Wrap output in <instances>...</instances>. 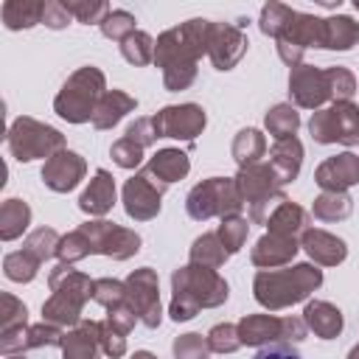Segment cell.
Segmentation results:
<instances>
[{
    "label": "cell",
    "instance_id": "obj_18",
    "mask_svg": "<svg viewBox=\"0 0 359 359\" xmlns=\"http://www.w3.org/2000/svg\"><path fill=\"white\" fill-rule=\"evenodd\" d=\"M84 174H87V160L73 149H65V151L53 154L42 165V182L53 194H70L84 180Z\"/></svg>",
    "mask_w": 359,
    "mask_h": 359
},
{
    "label": "cell",
    "instance_id": "obj_39",
    "mask_svg": "<svg viewBox=\"0 0 359 359\" xmlns=\"http://www.w3.org/2000/svg\"><path fill=\"white\" fill-rule=\"evenodd\" d=\"M39 261L31 255V252H25V250H17V252H8L6 258H3V275L8 278V280H14V283H31L36 275H39Z\"/></svg>",
    "mask_w": 359,
    "mask_h": 359
},
{
    "label": "cell",
    "instance_id": "obj_2",
    "mask_svg": "<svg viewBox=\"0 0 359 359\" xmlns=\"http://www.w3.org/2000/svg\"><path fill=\"white\" fill-rule=\"evenodd\" d=\"M227 297H230V286L216 269L188 261L171 272L168 317L174 323H188L202 309H219L222 303H227Z\"/></svg>",
    "mask_w": 359,
    "mask_h": 359
},
{
    "label": "cell",
    "instance_id": "obj_34",
    "mask_svg": "<svg viewBox=\"0 0 359 359\" xmlns=\"http://www.w3.org/2000/svg\"><path fill=\"white\" fill-rule=\"evenodd\" d=\"M353 213V199L351 194H331L323 191L311 202V216L317 222H345Z\"/></svg>",
    "mask_w": 359,
    "mask_h": 359
},
{
    "label": "cell",
    "instance_id": "obj_54",
    "mask_svg": "<svg viewBox=\"0 0 359 359\" xmlns=\"http://www.w3.org/2000/svg\"><path fill=\"white\" fill-rule=\"evenodd\" d=\"M104 323H109L115 331H121V334H126V337H129V331H132V328H135V323H140V320H137V314H135V311H132V309L123 303V306L109 309Z\"/></svg>",
    "mask_w": 359,
    "mask_h": 359
},
{
    "label": "cell",
    "instance_id": "obj_38",
    "mask_svg": "<svg viewBox=\"0 0 359 359\" xmlns=\"http://www.w3.org/2000/svg\"><path fill=\"white\" fill-rule=\"evenodd\" d=\"M59 241H62V236H59L53 227H36V230H31V233L25 236L22 250H25V252H31L39 264H45V261L56 258Z\"/></svg>",
    "mask_w": 359,
    "mask_h": 359
},
{
    "label": "cell",
    "instance_id": "obj_28",
    "mask_svg": "<svg viewBox=\"0 0 359 359\" xmlns=\"http://www.w3.org/2000/svg\"><path fill=\"white\" fill-rule=\"evenodd\" d=\"M359 45V22L351 14L323 17V50H353Z\"/></svg>",
    "mask_w": 359,
    "mask_h": 359
},
{
    "label": "cell",
    "instance_id": "obj_42",
    "mask_svg": "<svg viewBox=\"0 0 359 359\" xmlns=\"http://www.w3.org/2000/svg\"><path fill=\"white\" fill-rule=\"evenodd\" d=\"M219 238H222V244H224V250L230 252V255H236L244 244H247V236H250V222L244 219V216H227V219H222V224H219Z\"/></svg>",
    "mask_w": 359,
    "mask_h": 359
},
{
    "label": "cell",
    "instance_id": "obj_48",
    "mask_svg": "<svg viewBox=\"0 0 359 359\" xmlns=\"http://www.w3.org/2000/svg\"><path fill=\"white\" fill-rule=\"evenodd\" d=\"M146 149L143 146H137L135 140H129L126 135L123 137H118L112 146H109V157H112V163L115 165H121V168H126V171H135V168H140V163H143V154Z\"/></svg>",
    "mask_w": 359,
    "mask_h": 359
},
{
    "label": "cell",
    "instance_id": "obj_23",
    "mask_svg": "<svg viewBox=\"0 0 359 359\" xmlns=\"http://www.w3.org/2000/svg\"><path fill=\"white\" fill-rule=\"evenodd\" d=\"M101 323L81 320L76 328L65 331L62 339V359H101Z\"/></svg>",
    "mask_w": 359,
    "mask_h": 359
},
{
    "label": "cell",
    "instance_id": "obj_40",
    "mask_svg": "<svg viewBox=\"0 0 359 359\" xmlns=\"http://www.w3.org/2000/svg\"><path fill=\"white\" fill-rule=\"evenodd\" d=\"M62 3L70 11V17L81 25H101L112 11L107 0H62Z\"/></svg>",
    "mask_w": 359,
    "mask_h": 359
},
{
    "label": "cell",
    "instance_id": "obj_37",
    "mask_svg": "<svg viewBox=\"0 0 359 359\" xmlns=\"http://www.w3.org/2000/svg\"><path fill=\"white\" fill-rule=\"evenodd\" d=\"M121 56H123L129 65H135V67L151 65V62H154V36L137 28L135 34H129V36L121 42Z\"/></svg>",
    "mask_w": 359,
    "mask_h": 359
},
{
    "label": "cell",
    "instance_id": "obj_25",
    "mask_svg": "<svg viewBox=\"0 0 359 359\" xmlns=\"http://www.w3.org/2000/svg\"><path fill=\"white\" fill-rule=\"evenodd\" d=\"M300 317H303L306 328L320 339H337L345 328L342 311L328 300H306V309Z\"/></svg>",
    "mask_w": 359,
    "mask_h": 359
},
{
    "label": "cell",
    "instance_id": "obj_9",
    "mask_svg": "<svg viewBox=\"0 0 359 359\" xmlns=\"http://www.w3.org/2000/svg\"><path fill=\"white\" fill-rule=\"evenodd\" d=\"M238 337L241 345L247 348H264V345H275V342H289L297 345L306 339L309 328L303 323V317H275V314H244L238 323Z\"/></svg>",
    "mask_w": 359,
    "mask_h": 359
},
{
    "label": "cell",
    "instance_id": "obj_29",
    "mask_svg": "<svg viewBox=\"0 0 359 359\" xmlns=\"http://www.w3.org/2000/svg\"><path fill=\"white\" fill-rule=\"evenodd\" d=\"M266 230H269V233H280V236L300 238V236L309 230V210L300 208V205L292 202V199H283V202L269 213Z\"/></svg>",
    "mask_w": 359,
    "mask_h": 359
},
{
    "label": "cell",
    "instance_id": "obj_26",
    "mask_svg": "<svg viewBox=\"0 0 359 359\" xmlns=\"http://www.w3.org/2000/svg\"><path fill=\"white\" fill-rule=\"evenodd\" d=\"M137 109V98L135 95H129L126 90H107L104 95H101V101H98V107H95V115H93V126L98 129V132H104V129H112V126H118L129 112H135Z\"/></svg>",
    "mask_w": 359,
    "mask_h": 359
},
{
    "label": "cell",
    "instance_id": "obj_1",
    "mask_svg": "<svg viewBox=\"0 0 359 359\" xmlns=\"http://www.w3.org/2000/svg\"><path fill=\"white\" fill-rule=\"evenodd\" d=\"M213 20L191 17L154 39V65L163 70V87L168 93L188 90L196 81V62L208 56Z\"/></svg>",
    "mask_w": 359,
    "mask_h": 359
},
{
    "label": "cell",
    "instance_id": "obj_21",
    "mask_svg": "<svg viewBox=\"0 0 359 359\" xmlns=\"http://www.w3.org/2000/svg\"><path fill=\"white\" fill-rule=\"evenodd\" d=\"M300 250L311 258V264L317 266H339L345 258H348V244L345 238L328 233V230H320V227H309L303 236H300Z\"/></svg>",
    "mask_w": 359,
    "mask_h": 359
},
{
    "label": "cell",
    "instance_id": "obj_51",
    "mask_svg": "<svg viewBox=\"0 0 359 359\" xmlns=\"http://www.w3.org/2000/svg\"><path fill=\"white\" fill-rule=\"evenodd\" d=\"M101 351H104V356H109V359L126 356V334L115 331V328H112L109 323H104V320H101Z\"/></svg>",
    "mask_w": 359,
    "mask_h": 359
},
{
    "label": "cell",
    "instance_id": "obj_5",
    "mask_svg": "<svg viewBox=\"0 0 359 359\" xmlns=\"http://www.w3.org/2000/svg\"><path fill=\"white\" fill-rule=\"evenodd\" d=\"M107 93V76L95 65L76 67L53 98V112L67 123H93L95 107Z\"/></svg>",
    "mask_w": 359,
    "mask_h": 359
},
{
    "label": "cell",
    "instance_id": "obj_33",
    "mask_svg": "<svg viewBox=\"0 0 359 359\" xmlns=\"http://www.w3.org/2000/svg\"><path fill=\"white\" fill-rule=\"evenodd\" d=\"M188 258H191V264L219 269V266H224V264H227L230 252L224 250V244H222L219 233H202V236H196V238H194V244H191V250H188Z\"/></svg>",
    "mask_w": 359,
    "mask_h": 359
},
{
    "label": "cell",
    "instance_id": "obj_43",
    "mask_svg": "<svg viewBox=\"0 0 359 359\" xmlns=\"http://www.w3.org/2000/svg\"><path fill=\"white\" fill-rule=\"evenodd\" d=\"M135 14L132 11H126V8H112L109 14H107V20L98 25L101 28V34L107 36V39H112V42H123L129 34H135L137 28H135Z\"/></svg>",
    "mask_w": 359,
    "mask_h": 359
},
{
    "label": "cell",
    "instance_id": "obj_15",
    "mask_svg": "<svg viewBox=\"0 0 359 359\" xmlns=\"http://www.w3.org/2000/svg\"><path fill=\"white\" fill-rule=\"evenodd\" d=\"M157 137H171V140H185L194 143L205 126H208V115L199 104L188 101V104H168L163 109H157L151 115Z\"/></svg>",
    "mask_w": 359,
    "mask_h": 359
},
{
    "label": "cell",
    "instance_id": "obj_36",
    "mask_svg": "<svg viewBox=\"0 0 359 359\" xmlns=\"http://www.w3.org/2000/svg\"><path fill=\"white\" fill-rule=\"evenodd\" d=\"M294 11H297V8L286 6V3H278V0L264 3L261 14H258V28H261V34H264V36L278 39V36H280V31H283V28L292 22Z\"/></svg>",
    "mask_w": 359,
    "mask_h": 359
},
{
    "label": "cell",
    "instance_id": "obj_7",
    "mask_svg": "<svg viewBox=\"0 0 359 359\" xmlns=\"http://www.w3.org/2000/svg\"><path fill=\"white\" fill-rule=\"evenodd\" d=\"M244 199L233 177H208L196 182L185 196V210L194 222L241 216Z\"/></svg>",
    "mask_w": 359,
    "mask_h": 359
},
{
    "label": "cell",
    "instance_id": "obj_50",
    "mask_svg": "<svg viewBox=\"0 0 359 359\" xmlns=\"http://www.w3.org/2000/svg\"><path fill=\"white\" fill-rule=\"evenodd\" d=\"M205 337H208V345L213 353H233L241 348V337L233 323H216Z\"/></svg>",
    "mask_w": 359,
    "mask_h": 359
},
{
    "label": "cell",
    "instance_id": "obj_41",
    "mask_svg": "<svg viewBox=\"0 0 359 359\" xmlns=\"http://www.w3.org/2000/svg\"><path fill=\"white\" fill-rule=\"evenodd\" d=\"M87 255H93V252H90V241H87V236H84L81 227H76V230H70V233L62 236L59 250H56L59 264H70V266H73V264L84 261Z\"/></svg>",
    "mask_w": 359,
    "mask_h": 359
},
{
    "label": "cell",
    "instance_id": "obj_17",
    "mask_svg": "<svg viewBox=\"0 0 359 359\" xmlns=\"http://www.w3.org/2000/svg\"><path fill=\"white\" fill-rule=\"evenodd\" d=\"M250 48V39L247 34L236 25V22H216L213 20V34H210V45H208V59L216 70L227 73L233 70L244 53Z\"/></svg>",
    "mask_w": 359,
    "mask_h": 359
},
{
    "label": "cell",
    "instance_id": "obj_46",
    "mask_svg": "<svg viewBox=\"0 0 359 359\" xmlns=\"http://www.w3.org/2000/svg\"><path fill=\"white\" fill-rule=\"evenodd\" d=\"M93 300L98 306H104L107 311L115 309V306H123L126 303V283L118 280V278H95V283H93Z\"/></svg>",
    "mask_w": 359,
    "mask_h": 359
},
{
    "label": "cell",
    "instance_id": "obj_10",
    "mask_svg": "<svg viewBox=\"0 0 359 359\" xmlns=\"http://www.w3.org/2000/svg\"><path fill=\"white\" fill-rule=\"evenodd\" d=\"M309 135L314 137V143H323V146H331V143L356 146L359 143V107L353 101H334L331 107L311 112Z\"/></svg>",
    "mask_w": 359,
    "mask_h": 359
},
{
    "label": "cell",
    "instance_id": "obj_13",
    "mask_svg": "<svg viewBox=\"0 0 359 359\" xmlns=\"http://www.w3.org/2000/svg\"><path fill=\"white\" fill-rule=\"evenodd\" d=\"M168 191V185H163L154 174H149L146 168L135 171L123 188H121V202L129 219L135 222H151L157 219L160 208H163V194Z\"/></svg>",
    "mask_w": 359,
    "mask_h": 359
},
{
    "label": "cell",
    "instance_id": "obj_47",
    "mask_svg": "<svg viewBox=\"0 0 359 359\" xmlns=\"http://www.w3.org/2000/svg\"><path fill=\"white\" fill-rule=\"evenodd\" d=\"M62 339H65V328L42 320L36 325H28L25 351H34V348H62Z\"/></svg>",
    "mask_w": 359,
    "mask_h": 359
},
{
    "label": "cell",
    "instance_id": "obj_12",
    "mask_svg": "<svg viewBox=\"0 0 359 359\" xmlns=\"http://www.w3.org/2000/svg\"><path fill=\"white\" fill-rule=\"evenodd\" d=\"M275 48H278V56L283 65H289V67L303 65V56L309 48H323V17L294 11L292 22L275 39Z\"/></svg>",
    "mask_w": 359,
    "mask_h": 359
},
{
    "label": "cell",
    "instance_id": "obj_22",
    "mask_svg": "<svg viewBox=\"0 0 359 359\" xmlns=\"http://www.w3.org/2000/svg\"><path fill=\"white\" fill-rule=\"evenodd\" d=\"M115 196H118L115 177L107 168H95L93 180L87 182V188L79 196V210L87 213V216H93V219H101V216H107L112 210Z\"/></svg>",
    "mask_w": 359,
    "mask_h": 359
},
{
    "label": "cell",
    "instance_id": "obj_45",
    "mask_svg": "<svg viewBox=\"0 0 359 359\" xmlns=\"http://www.w3.org/2000/svg\"><path fill=\"white\" fill-rule=\"evenodd\" d=\"M171 353L174 359H210V345H208V337L196 334V331H188V334H180L174 342H171Z\"/></svg>",
    "mask_w": 359,
    "mask_h": 359
},
{
    "label": "cell",
    "instance_id": "obj_49",
    "mask_svg": "<svg viewBox=\"0 0 359 359\" xmlns=\"http://www.w3.org/2000/svg\"><path fill=\"white\" fill-rule=\"evenodd\" d=\"M328 70V84H331V104L334 101H351L356 93V76L345 65H331Z\"/></svg>",
    "mask_w": 359,
    "mask_h": 359
},
{
    "label": "cell",
    "instance_id": "obj_52",
    "mask_svg": "<svg viewBox=\"0 0 359 359\" xmlns=\"http://www.w3.org/2000/svg\"><path fill=\"white\" fill-rule=\"evenodd\" d=\"M129 140H135L137 146H143V149H149L151 143H157V129H154V121L151 118H135L129 126H126V132H123Z\"/></svg>",
    "mask_w": 359,
    "mask_h": 359
},
{
    "label": "cell",
    "instance_id": "obj_4",
    "mask_svg": "<svg viewBox=\"0 0 359 359\" xmlns=\"http://www.w3.org/2000/svg\"><path fill=\"white\" fill-rule=\"evenodd\" d=\"M93 278L73 269L70 264H56L48 275L50 297L42 303V320L59 328H76L84 317V303L93 300Z\"/></svg>",
    "mask_w": 359,
    "mask_h": 359
},
{
    "label": "cell",
    "instance_id": "obj_27",
    "mask_svg": "<svg viewBox=\"0 0 359 359\" xmlns=\"http://www.w3.org/2000/svg\"><path fill=\"white\" fill-rule=\"evenodd\" d=\"M146 171L154 174L163 185H174V182H180V180L188 177V171H191V157H188L182 149H174V146L157 149V151L149 157Z\"/></svg>",
    "mask_w": 359,
    "mask_h": 359
},
{
    "label": "cell",
    "instance_id": "obj_58",
    "mask_svg": "<svg viewBox=\"0 0 359 359\" xmlns=\"http://www.w3.org/2000/svg\"><path fill=\"white\" fill-rule=\"evenodd\" d=\"M6 359H28L25 353H14V356H6Z\"/></svg>",
    "mask_w": 359,
    "mask_h": 359
},
{
    "label": "cell",
    "instance_id": "obj_24",
    "mask_svg": "<svg viewBox=\"0 0 359 359\" xmlns=\"http://www.w3.org/2000/svg\"><path fill=\"white\" fill-rule=\"evenodd\" d=\"M300 165H303V143H300L297 135L272 143V149H269V168H272V174H275L280 188L297 180Z\"/></svg>",
    "mask_w": 359,
    "mask_h": 359
},
{
    "label": "cell",
    "instance_id": "obj_55",
    "mask_svg": "<svg viewBox=\"0 0 359 359\" xmlns=\"http://www.w3.org/2000/svg\"><path fill=\"white\" fill-rule=\"evenodd\" d=\"M252 359H303L289 342H275V345H264L255 351Z\"/></svg>",
    "mask_w": 359,
    "mask_h": 359
},
{
    "label": "cell",
    "instance_id": "obj_20",
    "mask_svg": "<svg viewBox=\"0 0 359 359\" xmlns=\"http://www.w3.org/2000/svg\"><path fill=\"white\" fill-rule=\"evenodd\" d=\"M300 252V238L292 236H280V233H264L255 247L250 250V261L258 269H280L289 266L294 261V255Z\"/></svg>",
    "mask_w": 359,
    "mask_h": 359
},
{
    "label": "cell",
    "instance_id": "obj_44",
    "mask_svg": "<svg viewBox=\"0 0 359 359\" xmlns=\"http://www.w3.org/2000/svg\"><path fill=\"white\" fill-rule=\"evenodd\" d=\"M22 325H28V306L11 292H3L0 294V334L22 328Z\"/></svg>",
    "mask_w": 359,
    "mask_h": 359
},
{
    "label": "cell",
    "instance_id": "obj_59",
    "mask_svg": "<svg viewBox=\"0 0 359 359\" xmlns=\"http://www.w3.org/2000/svg\"><path fill=\"white\" fill-rule=\"evenodd\" d=\"M353 8H356V11H359V0H353Z\"/></svg>",
    "mask_w": 359,
    "mask_h": 359
},
{
    "label": "cell",
    "instance_id": "obj_31",
    "mask_svg": "<svg viewBox=\"0 0 359 359\" xmlns=\"http://www.w3.org/2000/svg\"><path fill=\"white\" fill-rule=\"evenodd\" d=\"M230 154H233V160L238 163V168L261 163V157L266 154V137H264V132H261V129H252V126L238 129V135L233 137Z\"/></svg>",
    "mask_w": 359,
    "mask_h": 359
},
{
    "label": "cell",
    "instance_id": "obj_32",
    "mask_svg": "<svg viewBox=\"0 0 359 359\" xmlns=\"http://www.w3.org/2000/svg\"><path fill=\"white\" fill-rule=\"evenodd\" d=\"M28 224H31V208L25 199L11 196L0 205V238L3 241L20 238L28 230Z\"/></svg>",
    "mask_w": 359,
    "mask_h": 359
},
{
    "label": "cell",
    "instance_id": "obj_57",
    "mask_svg": "<svg viewBox=\"0 0 359 359\" xmlns=\"http://www.w3.org/2000/svg\"><path fill=\"white\" fill-rule=\"evenodd\" d=\"M345 359H359V342H356V345L348 351V356H345Z\"/></svg>",
    "mask_w": 359,
    "mask_h": 359
},
{
    "label": "cell",
    "instance_id": "obj_8",
    "mask_svg": "<svg viewBox=\"0 0 359 359\" xmlns=\"http://www.w3.org/2000/svg\"><path fill=\"white\" fill-rule=\"evenodd\" d=\"M238 191H241V199L244 205L250 208V224H266L269 213L283 202L289 199L283 194V188L278 185L269 163H255V165H244L238 168V174L233 177Z\"/></svg>",
    "mask_w": 359,
    "mask_h": 359
},
{
    "label": "cell",
    "instance_id": "obj_19",
    "mask_svg": "<svg viewBox=\"0 0 359 359\" xmlns=\"http://www.w3.org/2000/svg\"><path fill=\"white\" fill-rule=\"evenodd\" d=\"M314 182L323 191L331 194H348V188L359 185V154L353 151H339L334 157H325L314 168Z\"/></svg>",
    "mask_w": 359,
    "mask_h": 359
},
{
    "label": "cell",
    "instance_id": "obj_53",
    "mask_svg": "<svg viewBox=\"0 0 359 359\" xmlns=\"http://www.w3.org/2000/svg\"><path fill=\"white\" fill-rule=\"evenodd\" d=\"M70 11L65 8L62 0H45V11H42V25L50 31H62L70 25Z\"/></svg>",
    "mask_w": 359,
    "mask_h": 359
},
{
    "label": "cell",
    "instance_id": "obj_35",
    "mask_svg": "<svg viewBox=\"0 0 359 359\" xmlns=\"http://www.w3.org/2000/svg\"><path fill=\"white\" fill-rule=\"evenodd\" d=\"M264 129H266L275 140L294 137L297 129H300V112H297V107H292V104H286V101L269 107L266 115H264Z\"/></svg>",
    "mask_w": 359,
    "mask_h": 359
},
{
    "label": "cell",
    "instance_id": "obj_14",
    "mask_svg": "<svg viewBox=\"0 0 359 359\" xmlns=\"http://www.w3.org/2000/svg\"><path fill=\"white\" fill-rule=\"evenodd\" d=\"M126 306L137 314L146 328H157L163 323V303H160V278L151 266H137L126 275Z\"/></svg>",
    "mask_w": 359,
    "mask_h": 359
},
{
    "label": "cell",
    "instance_id": "obj_30",
    "mask_svg": "<svg viewBox=\"0 0 359 359\" xmlns=\"http://www.w3.org/2000/svg\"><path fill=\"white\" fill-rule=\"evenodd\" d=\"M42 11H45V0H6L0 17L8 31H25L42 22Z\"/></svg>",
    "mask_w": 359,
    "mask_h": 359
},
{
    "label": "cell",
    "instance_id": "obj_56",
    "mask_svg": "<svg viewBox=\"0 0 359 359\" xmlns=\"http://www.w3.org/2000/svg\"><path fill=\"white\" fill-rule=\"evenodd\" d=\"M129 359H157V356H154L151 351H135V353H132Z\"/></svg>",
    "mask_w": 359,
    "mask_h": 359
},
{
    "label": "cell",
    "instance_id": "obj_3",
    "mask_svg": "<svg viewBox=\"0 0 359 359\" xmlns=\"http://www.w3.org/2000/svg\"><path fill=\"white\" fill-rule=\"evenodd\" d=\"M323 286V269L311 261L289 264L280 269H258L252 278V297L266 311H280L306 303Z\"/></svg>",
    "mask_w": 359,
    "mask_h": 359
},
{
    "label": "cell",
    "instance_id": "obj_6",
    "mask_svg": "<svg viewBox=\"0 0 359 359\" xmlns=\"http://www.w3.org/2000/svg\"><path fill=\"white\" fill-rule=\"evenodd\" d=\"M6 146L17 163H31V160H50L53 154L65 151L67 140L56 126L42 123L31 115H20L11 121L6 132Z\"/></svg>",
    "mask_w": 359,
    "mask_h": 359
},
{
    "label": "cell",
    "instance_id": "obj_11",
    "mask_svg": "<svg viewBox=\"0 0 359 359\" xmlns=\"http://www.w3.org/2000/svg\"><path fill=\"white\" fill-rule=\"evenodd\" d=\"M79 227L84 230L93 255H107L112 261H129L132 255L140 252L143 238L135 230L123 227V224H115V222H107V219H90Z\"/></svg>",
    "mask_w": 359,
    "mask_h": 359
},
{
    "label": "cell",
    "instance_id": "obj_16",
    "mask_svg": "<svg viewBox=\"0 0 359 359\" xmlns=\"http://www.w3.org/2000/svg\"><path fill=\"white\" fill-rule=\"evenodd\" d=\"M289 104L300 109H323L325 101H331V84L328 70L314 65H297L289 70Z\"/></svg>",
    "mask_w": 359,
    "mask_h": 359
}]
</instances>
